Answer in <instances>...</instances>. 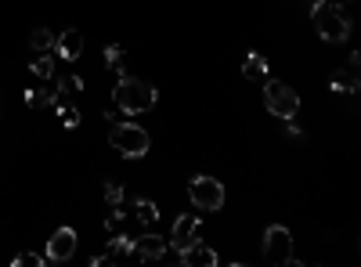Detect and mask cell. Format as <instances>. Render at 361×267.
<instances>
[{
  "instance_id": "cell-1",
  "label": "cell",
  "mask_w": 361,
  "mask_h": 267,
  "mask_svg": "<svg viewBox=\"0 0 361 267\" xmlns=\"http://www.w3.org/2000/svg\"><path fill=\"white\" fill-rule=\"evenodd\" d=\"M112 98H116V108L119 112H130V116H137V112H148V108H156V87L152 83H145V80H134V76H119V83H116V91H112Z\"/></svg>"
},
{
  "instance_id": "cell-2",
  "label": "cell",
  "mask_w": 361,
  "mask_h": 267,
  "mask_svg": "<svg viewBox=\"0 0 361 267\" xmlns=\"http://www.w3.org/2000/svg\"><path fill=\"white\" fill-rule=\"evenodd\" d=\"M311 22L318 29V37L329 44H343L350 37V22L343 18L340 4H329V0H314L311 4Z\"/></svg>"
},
{
  "instance_id": "cell-3",
  "label": "cell",
  "mask_w": 361,
  "mask_h": 267,
  "mask_svg": "<svg viewBox=\"0 0 361 267\" xmlns=\"http://www.w3.org/2000/svg\"><path fill=\"white\" fill-rule=\"evenodd\" d=\"M109 144H112L123 159H141V156H148V148H152L145 127H137V123H112Z\"/></svg>"
},
{
  "instance_id": "cell-4",
  "label": "cell",
  "mask_w": 361,
  "mask_h": 267,
  "mask_svg": "<svg viewBox=\"0 0 361 267\" xmlns=\"http://www.w3.org/2000/svg\"><path fill=\"white\" fill-rule=\"evenodd\" d=\"M264 101L271 108V116H279V120H296V112H300V98L293 87L279 83V80H267L264 83Z\"/></svg>"
},
{
  "instance_id": "cell-5",
  "label": "cell",
  "mask_w": 361,
  "mask_h": 267,
  "mask_svg": "<svg viewBox=\"0 0 361 267\" xmlns=\"http://www.w3.org/2000/svg\"><path fill=\"white\" fill-rule=\"evenodd\" d=\"M264 260L275 263V267H289V260H293V235H289V228L271 224L264 231Z\"/></svg>"
},
{
  "instance_id": "cell-6",
  "label": "cell",
  "mask_w": 361,
  "mask_h": 267,
  "mask_svg": "<svg viewBox=\"0 0 361 267\" xmlns=\"http://www.w3.org/2000/svg\"><path fill=\"white\" fill-rule=\"evenodd\" d=\"M188 195H192V202L199 206V210H206V213H214V210H221V206H224V185L214 181V177H192Z\"/></svg>"
},
{
  "instance_id": "cell-7",
  "label": "cell",
  "mask_w": 361,
  "mask_h": 267,
  "mask_svg": "<svg viewBox=\"0 0 361 267\" xmlns=\"http://www.w3.org/2000/svg\"><path fill=\"white\" fill-rule=\"evenodd\" d=\"M76 253V231L73 228H58L51 235V242H47V263H66L69 256Z\"/></svg>"
},
{
  "instance_id": "cell-8",
  "label": "cell",
  "mask_w": 361,
  "mask_h": 267,
  "mask_svg": "<svg viewBox=\"0 0 361 267\" xmlns=\"http://www.w3.org/2000/svg\"><path fill=\"white\" fill-rule=\"evenodd\" d=\"M195 239H199V217H195V213H185V217L173 221V231H170V242H166V246H173V249L180 253L185 246H192Z\"/></svg>"
},
{
  "instance_id": "cell-9",
  "label": "cell",
  "mask_w": 361,
  "mask_h": 267,
  "mask_svg": "<svg viewBox=\"0 0 361 267\" xmlns=\"http://www.w3.org/2000/svg\"><path fill=\"white\" fill-rule=\"evenodd\" d=\"M180 263H185V267H217V263H221V256H217L214 249H209V246H202V242L195 239L192 246L180 249Z\"/></svg>"
},
{
  "instance_id": "cell-10",
  "label": "cell",
  "mask_w": 361,
  "mask_h": 267,
  "mask_svg": "<svg viewBox=\"0 0 361 267\" xmlns=\"http://www.w3.org/2000/svg\"><path fill=\"white\" fill-rule=\"evenodd\" d=\"M166 253V239H159V235H137L134 239V256L137 260H159Z\"/></svg>"
},
{
  "instance_id": "cell-11",
  "label": "cell",
  "mask_w": 361,
  "mask_h": 267,
  "mask_svg": "<svg viewBox=\"0 0 361 267\" xmlns=\"http://www.w3.org/2000/svg\"><path fill=\"white\" fill-rule=\"evenodd\" d=\"M357 66H361V58L350 54V62L340 76H333V91L336 94H357Z\"/></svg>"
},
{
  "instance_id": "cell-12",
  "label": "cell",
  "mask_w": 361,
  "mask_h": 267,
  "mask_svg": "<svg viewBox=\"0 0 361 267\" xmlns=\"http://www.w3.org/2000/svg\"><path fill=\"white\" fill-rule=\"evenodd\" d=\"M54 47H58V54H62L66 62H76L80 51H83V37H80V29H66V33L54 40Z\"/></svg>"
},
{
  "instance_id": "cell-13",
  "label": "cell",
  "mask_w": 361,
  "mask_h": 267,
  "mask_svg": "<svg viewBox=\"0 0 361 267\" xmlns=\"http://www.w3.org/2000/svg\"><path fill=\"white\" fill-rule=\"evenodd\" d=\"M127 256H134V239L130 235H123V231H116V239L109 242V253H105V260H127Z\"/></svg>"
},
{
  "instance_id": "cell-14",
  "label": "cell",
  "mask_w": 361,
  "mask_h": 267,
  "mask_svg": "<svg viewBox=\"0 0 361 267\" xmlns=\"http://www.w3.org/2000/svg\"><path fill=\"white\" fill-rule=\"evenodd\" d=\"M243 76H246V80H264V76H267V58H264L260 51H250V54L243 58Z\"/></svg>"
},
{
  "instance_id": "cell-15",
  "label": "cell",
  "mask_w": 361,
  "mask_h": 267,
  "mask_svg": "<svg viewBox=\"0 0 361 267\" xmlns=\"http://www.w3.org/2000/svg\"><path fill=\"white\" fill-rule=\"evenodd\" d=\"M134 213H137L141 224H156V221H159V206H156L152 199H137V202H134Z\"/></svg>"
},
{
  "instance_id": "cell-16",
  "label": "cell",
  "mask_w": 361,
  "mask_h": 267,
  "mask_svg": "<svg viewBox=\"0 0 361 267\" xmlns=\"http://www.w3.org/2000/svg\"><path fill=\"white\" fill-rule=\"evenodd\" d=\"M105 62H109V69L116 76H127V69H123V44H109L105 47Z\"/></svg>"
},
{
  "instance_id": "cell-17",
  "label": "cell",
  "mask_w": 361,
  "mask_h": 267,
  "mask_svg": "<svg viewBox=\"0 0 361 267\" xmlns=\"http://www.w3.org/2000/svg\"><path fill=\"white\" fill-rule=\"evenodd\" d=\"M54 40H58V37L51 33V29H44V25H40V29H33V37H29L33 51H40V54H44V51H51V47H54Z\"/></svg>"
},
{
  "instance_id": "cell-18",
  "label": "cell",
  "mask_w": 361,
  "mask_h": 267,
  "mask_svg": "<svg viewBox=\"0 0 361 267\" xmlns=\"http://www.w3.org/2000/svg\"><path fill=\"white\" fill-rule=\"evenodd\" d=\"M33 76H37V80H51V76H54V58H51V51H44L37 62H33Z\"/></svg>"
},
{
  "instance_id": "cell-19",
  "label": "cell",
  "mask_w": 361,
  "mask_h": 267,
  "mask_svg": "<svg viewBox=\"0 0 361 267\" xmlns=\"http://www.w3.org/2000/svg\"><path fill=\"white\" fill-rule=\"evenodd\" d=\"M54 108H58V116H62V127H66V130H76V123H80V112H76L69 101L54 105Z\"/></svg>"
},
{
  "instance_id": "cell-20",
  "label": "cell",
  "mask_w": 361,
  "mask_h": 267,
  "mask_svg": "<svg viewBox=\"0 0 361 267\" xmlns=\"http://www.w3.org/2000/svg\"><path fill=\"white\" fill-rule=\"evenodd\" d=\"M11 263L15 267H47V256L44 253H18Z\"/></svg>"
},
{
  "instance_id": "cell-21",
  "label": "cell",
  "mask_w": 361,
  "mask_h": 267,
  "mask_svg": "<svg viewBox=\"0 0 361 267\" xmlns=\"http://www.w3.org/2000/svg\"><path fill=\"white\" fill-rule=\"evenodd\" d=\"M105 199H109L112 206H119V202H123V185H116V181H109V185H105Z\"/></svg>"
},
{
  "instance_id": "cell-22",
  "label": "cell",
  "mask_w": 361,
  "mask_h": 267,
  "mask_svg": "<svg viewBox=\"0 0 361 267\" xmlns=\"http://www.w3.org/2000/svg\"><path fill=\"white\" fill-rule=\"evenodd\" d=\"M333 4H343V0H333Z\"/></svg>"
}]
</instances>
